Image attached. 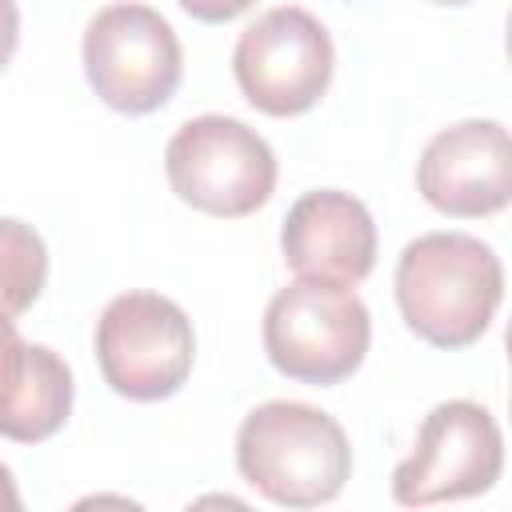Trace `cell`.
<instances>
[{
    "mask_svg": "<svg viewBox=\"0 0 512 512\" xmlns=\"http://www.w3.org/2000/svg\"><path fill=\"white\" fill-rule=\"evenodd\" d=\"M44 284V236L16 216H0V436L12 444L52 440L68 424L76 400L68 360L20 336V316L40 300Z\"/></svg>",
    "mask_w": 512,
    "mask_h": 512,
    "instance_id": "6da1fadb",
    "label": "cell"
},
{
    "mask_svg": "<svg viewBox=\"0 0 512 512\" xmlns=\"http://www.w3.org/2000/svg\"><path fill=\"white\" fill-rule=\"evenodd\" d=\"M392 292L412 336L460 352L492 328L504 304V264L472 232H424L400 248Z\"/></svg>",
    "mask_w": 512,
    "mask_h": 512,
    "instance_id": "7a4b0ae2",
    "label": "cell"
},
{
    "mask_svg": "<svg viewBox=\"0 0 512 512\" xmlns=\"http://www.w3.org/2000/svg\"><path fill=\"white\" fill-rule=\"evenodd\" d=\"M236 472L268 504L320 508L352 480V444L332 412L304 400H264L236 428Z\"/></svg>",
    "mask_w": 512,
    "mask_h": 512,
    "instance_id": "3957f363",
    "label": "cell"
},
{
    "mask_svg": "<svg viewBox=\"0 0 512 512\" xmlns=\"http://www.w3.org/2000/svg\"><path fill=\"white\" fill-rule=\"evenodd\" d=\"M260 340L280 376L312 388H336L368 360L372 312L356 288L296 276L268 300Z\"/></svg>",
    "mask_w": 512,
    "mask_h": 512,
    "instance_id": "277c9868",
    "label": "cell"
},
{
    "mask_svg": "<svg viewBox=\"0 0 512 512\" xmlns=\"http://www.w3.org/2000/svg\"><path fill=\"white\" fill-rule=\"evenodd\" d=\"M164 176L180 204L216 220L260 212L276 192V152L244 120L204 112L184 120L164 144Z\"/></svg>",
    "mask_w": 512,
    "mask_h": 512,
    "instance_id": "5b68a950",
    "label": "cell"
},
{
    "mask_svg": "<svg viewBox=\"0 0 512 512\" xmlns=\"http://www.w3.org/2000/svg\"><path fill=\"white\" fill-rule=\"evenodd\" d=\"M84 80L120 116L160 112L184 80V48L168 16L140 0L104 4L80 40Z\"/></svg>",
    "mask_w": 512,
    "mask_h": 512,
    "instance_id": "8992f818",
    "label": "cell"
},
{
    "mask_svg": "<svg viewBox=\"0 0 512 512\" xmlns=\"http://www.w3.org/2000/svg\"><path fill=\"white\" fill-rule=\"evenodd\" d=\"M92 348L104 384L132 404L172 400L196 364V332L188 312L148 288L120 292L104 304Z\"/></svg>",
    "mask_w": 512,
    "mask_h": 512,
    "instance_id": "52a82bcc",
    "label": "cell"
},
{
    "mask_svg": "<svg viewBox=\"0 0 512 512\" xmlns=\"http://www.w3.org/2000/svg\"><path fill=\"white\" fill-rule=\"evenodd\" d=\"M232 76L240 96L272 116L292 120L312 112L336 76L332 32L300 4H276L260 12L232 48Z\"/></svg>",
    "mask_w": 512,
    "mask_h": 512,
    "instance_id": "ba28073f",
    "label": "cell"
},
{
    "mask_svg": "<svg viewBox=\"0 0 512 512\" xmlns=\"http://www.w3.org/2000/svg\"><path fill=\"white\" fill-rule=\"evenodd\" d=\"M504 472V432L476 400H440L416 428L412 452L392 468V500L428 508L484 496Z\"/></svg>",
    "mask_w": 512,
    "mask_h": 512,
    "instance_id": "9c48e42d",
    "label": "cell"
},
{
    "mask_svg": "<svg viewBox=\"0 0 512 512\" xmlns=\"http://www.w3.org/2000/svg\"><path fill=\"white\" fill-rule=\"evenodd\" d=\"M416 192L452 220H484L512 200V140L500 120H456L416 160Z\"/></svg>",
    "mask_w": 512,
    "mask_h": 512,
    "instance_id": "30bf717a",
    "label": "cell"
},
{
    "mask_svg": "<svg viewBox=\"0 0 512 512\" xmlns=\"http://www.w3.org/2000/svg\"><path fill=\"white\" fill-rule=\"evenodd\" d=\"M376 220L364 200L340 188L300 192L280 224V256L300 280L356 288L376 268Z\"/></svg>",
    "mask_w": 512,
    "mask_h": 512,
    "instance_id": "8fae6325",
    "label": "cell"
},
{
    "mask_svg": "<svg viewBox=\"0 0 512 512\" xmlns=\"http://www.w3.org/2000/svg\"><path fill=\"white\" fill-rule=\"evenodd\" d=\"M176 4L200 24H228L248 8H256V0H176Z\"/></svg>",
    "mask_w": 512,
    "mask_h": 512,
    "instance_id": "7c38bea8",
    "label": "cell"
},
{
    "mask_svg": "<svg viewBox=\"0 0 512 512\" xmlns=\"http://www.w3.org/2000/svg\"><path fill=\"white\" fill-rule=\"evenodd\" d=\"M16 48H20V4L0 0V72L12 64Z\"/></svg>",
    "mask_w": 512,
    "mask_h": 512,
    "instance_id": "4fadbf2b",
    "label": "cell"
},
{
    "mask_svg": "<svg viewBox=\"0 0 512 512\" xmlns=\"http://www.w3.org/2000/svg\"><path fill=\"white\" fill-rule=\"evenodd\" d=\"M24 508V496H20V488H16V476H12V468L0 460V512H20Z\"/></svg>",
    "mask_w": 512,
    "mask_h": 512,
    "instance_id": "5bb4252c",
    "label": "cell"
},
{
    "mask_svg": "<svg viewBox=\"0 0 512 512\" xmlns=\"http://www.w3.org/2000/svg\"><path fill=\"white\" fill-rule=\"evenodd\" d=\"M432 4H452V8H460V4H472V0H432Z\"/></svg>",
    "mask_w": 512,
    "mask_h": 512,
    "instance_id": "9a60e30c",
    "label": "cell"
}]
</instances>
